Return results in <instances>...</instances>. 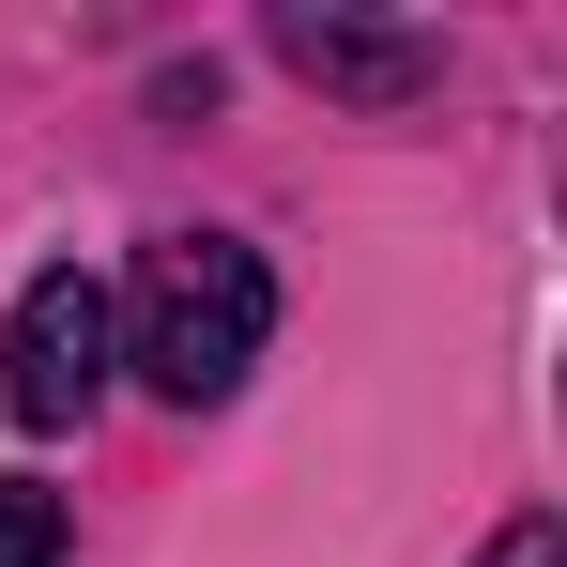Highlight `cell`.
Wrapping results in <instances>:
<instances>
[{
	"label": "cell",
	"mask_w": 567,
	"mask_h": 567,
	"mask_svg": "<svg viewBox=\"0 0 567 567\" xmlns=\"http://www.w3.org/2000/svg\"><path fill=\"white\" fill-rule=\"evenodd\" d=\"M123 369V322H107V277L78 261H47V277L16 291V322H0V414L16 430H78Z\"/></svg>",
	"instance_id": "2"
},
{
	"label": "cell",
	"mask_w": 567,
	"mask_h": 567,
	"mask_svg": "<svg viewBox=\"0 0 567 567\" xmlns=\"http://www.w3.org/2000/svg\"><path fill=\"white\" fill-rule=\"evenodd\" d=\"M277 62L307 93H353V107H414L445 78V47L430 31H369V16H277Z\"/></svg>",
	"instance_id": "3"
},
{
	"label": "cell",
	"mask_w": 567,
	"mask_h": 567,
	"mask_svg": "<svg viewBox=\"0 0 567 567\" xmlns=\"http://www.w3.org/2000/svg\"><path fill=\"white\" fill-rule=\"evenodd\" d=\"M475 567H567V522H506V537H491Z\"/></svg>",
	"instance_id": "5"
},
{
	"label": "cell",
	"mask_w": 567,
	"mask_h": 567,
	"mask_svg": "<svg viewBox=\"0 0 567 567\" xmlns=\"http://www.w3.org/2000/svg\"><path fill=\"white\" fill-rule=\"evenodd\" d=\"M62 491H31V475H0V567H62Z\"/></svg>",
	"instance_id": "4"
},
{
	"label": "cell",
	"mask_w": 567,
	"mask_h": 567,
	"mask_svg": "<svg viewBox=\"0 0 567 567\" xmlns=\"http://www.w3.org/2000/svg\"><path fill=\"white\" fill-rule=\"evenodd\" d=\"M107 322H123V369L154 383L169 414H215L230 383L261 369V338H277V277H261L246 230H169Z\"/></svg>",
	"instance_id": "1"
}]
</instances>
